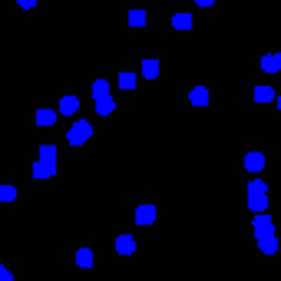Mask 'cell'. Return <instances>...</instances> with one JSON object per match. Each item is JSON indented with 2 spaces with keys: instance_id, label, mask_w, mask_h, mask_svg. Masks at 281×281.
Returning <instances> with one entry per match:
<instances>
[{
  "instance_id": "cell-18",
  "label": "cell",
  "mask_w": 281,
  "mask_h": 281,
  "mask_svg": "<svg viewBox=\"0 0 281 281\" xmlns=\"http://www.w3.org/2000/svg\"><path fill=\"white\" fill-rule=\"evenodd\" d=\"M143 76H146V80L159 76V60H143Z\"/></svg>"
},
{
  "instance_id": "cell-22",
  "label": "cell",
  "mask_w": 281,
  "mask_h": 281,
  "mask_svg": "<svg viewBox=\"0 0 281 281\" xmlns=\"http://www.w3.org/2000/svg\"><path fill=\"white\" fill-rule=\"evenodd\" d=\"M17 199V189L13 185H0V202H13Z\"/></svg>"
},
{
  "instance_id": "cell-20",
  "label": "cell",
  "mask_w": 281,
  "mask_h": 281,
  "mask_svg": "<svg viewBox=\"0 0 281 281\" xmlns=\"http://www.w3.org/2000/svg\"><path fill=\"white\" fill-rule=\"evenodd\" d=\"M40 159H43V162H56V146H40Z\"/></svg>"
},
{
  "instance_id": "cell-5",
  "label": "cell",
  "mask_w": 281,
  "mask_h": 281,
  "mask_svg": "<svg viewBox=\"0 0 281 281\" xmlns=\"http://www.w3.org/2000/svg\"><path fill=\"white\" fill-rule=\"evenodd\" d=\"M156 215H159L156 205H139L136 208V222L139 225H152V222H156Z\"/></svg>"
},
{
  "instance_id": "cell-11",
  "label": "cell",
  "mask_w": 281,
  "mask_h": 281,
  "mask_svg": "<svg viewBox=\"0 0 281 281\" xmlns=\"http://www.w3.org/2000/svg\"><path fill=\"white\" fill-rule=\"evenodd\" d=\"M271 100H278V93H275V89L268 86V83L255 89V103H271Z\"/></svg>"
},
{
  "instance_id": "cell-8",
  "label": "cell",
  "mask_w": 281,
  "mask_h": 281,
  "mask_svg": "<svg viewBox=\"0 0 281 281\" xmlns=\"http://www.w3.org/2000/svg\"><path fill=\"white\" fill-rule=\"evenodd\" d=\"M116 251L119 255H132V251H136V238L132 235H119L116 238Z\"/></svg>"
},
{
  "instance_id": "cell-2",
  "label": "cell",
  "mask_w": 281,
  "mask_h": 281,
  "mask_svg": "<svg viewBox=\"0 0 281 281\" xmlns=\"http://www.w3.org/2000/svg\"><path fill=\"white\" fill-rule=\"evenodd\" d=\"M89 136H93V126H89L86 119H76V123L69 126V132H66V143L69 146H83Z\"/></svg>"
},
{
  "instance_id": "cell-14",
  "label": "cell",
  "mask_w": 281,
  "mask_h": 281,
  "mask_svg": "<svg viewBox=\"0 0 281 281\" xmlns=\"http://www.w3.org/2000/svg\"><path fill=\"white\" fill-rule=\"evenodd\" d=\"M189 100H192V106H205V103H208V89L205 86H195L192 93H189Z\"/></svg>"
},
{
  "instance_id": "cell-23",
  "label": "cell",
  "mask_w": 281,
  "mask_h": 281,
  "mask_svg": "<svg viewBox=\"0 0 281 281\" xmlns=\"http://www.w3.org/2000/svg\"><path fill=\"white\" fill-rule=\"evenodd\" d=\"M0 281H13V275H10L7 268H0Z\"/></svg>"
},
{
  "instance_id": "cell-24",
  "label": "cell",
  "mask_w": 281,
  "mask_h": 281,
  "mask_svg": "<svg viewBox=\"0 0 281 281\" xmlns=\"http://www.w3.org/2000/svg\"><path fill=\"white\" fill-rule=\"evenodd\" d=\"M275 103H278V109H281V93H278V100H275Z\"/></svg>"
},
{
  "instance_id": "cell-4",
  "label": "cell",
  "mask_w": 281,
  "mask_h": 281,
  "mask_svg": "<svg viewBox=\"0 0 281 281\" xmlns=\"http://www.w3.org/2000/svg\"><path fill=\"white\" fill-rule=\"evenodd\" d=\"M53 175H56V162H43V159L33 162V179H53Z\"/></svg>"
},
{
  "instance_id": "cell-3",
  "label": "cell",
  "mask_w": 281,
  "mask_h": 281,
  "mask_svg": "<svg viewBox=\"0 0 281 281\" xmlns=\"http://www.w3.org/2000/svg\"><path fill=\"white\" fill-rule=\"evenodd\" d=\"M251 228H255V238H268V235H275V222H271V215L265 212V215H255L251 219Z\"/></svg>"
},
{
  "instance_id": "cell-7",
  "label": "cell",
  "mask_w": 281,
  "mask_h": 281,
  "mask_svg": "<svg viewBox=\"0 0 281 281\" xmlns=\"http://www.w3.org/2000/svg\"><path fill=\"white\" fill-rule=\"evenodd\" d=\"M245 169H248V172H262L265 169V152H248V156H245Z\"/></svg>"
},
{
  "instance_id": "cell-13",
  "label": "cell",
  "mask_w": 281,
  "mask_h": 281,
  "mask_svg": "<svg viewBox=\"0 0 281 281\" xmlns=\"http://www.w3.org/2000/svg\"><path fill=\"white\" fill-rule=\"evenodd\" d=\"M60 112L56 109H37V126H53Z\"/></svg>"
},
{
  "instance_id": "cell-9",
  "label": "cell",
  "mask_w": 281,
  "mask_h": 281,
  "mask_svg": "<svg viewBox=\"0 0 281 281\" xmlns=\"http://www.w3.org/2000/svg\"><path fill=\"white\" fill-rule=\"evenodd\" d=\"M76 109H80V100H76V96H63L60 100V112L63 116H76Z\"/></svg>"
},
{
  "instance_id": "cell-17",
  "label": "cell",
  "mask_w": 281,
  "mask_h": 281,
  "mask_svg": "<svg viewBox=\"0 0 281 281\" xmlns=\"http://www.w3.org/2000/svg\"><path fill=\"white\" fill-rule=\"evenodd\" d=\"M116 86H119V89H136V73H119Z\"/></svg>"
},
{
  "instance_id": "cell-19",
  "label": "cell",
  "mask_w": 281,
  "mask_h": 281,
  "mask_svg": "<svg viewBox=\"0 0 281 281\" xmlns=\"http://www.w3.org/2000/svg\"><path fill=\"white\" fill-rule=\"evenodd\" d=\"M96 112H100V116H112V112H116V103H112V96H109V100H103V103H96Z\"/></svg>"
},
{
  "instance_id": "cell-1",
  "label": "cell",
  "mask_w": 281,
  "mask_h": 281,
  "mask_svg": "<svg viewBox=\"0 0 281 281\" xmlns=\"http://www.w3.org/2000/svg\"><path fill=\"white\" fill-rule=\"evenodd\" d=\"M248 208L255 215H265L268 212V185H265L262 179L248 182Z\"/></svg>"
},
{
  "instance_id": "cell-10",
  "label": "cell",
  "mask_w": 281,
  "mask_h": 281,
  "mask_svg": "<svg viewBox=\"0 0 281 281\" xmlns=\"http://www.w3.org/2000/svg\"><path fill=\"white\" fill-rule=\"evenodd\" d=\"M262 69H265V73H281L278 53H265V56H262Z\"/></svg>"
},
{
  "instance_id": "cell-21",
  "label": "cell",
  "mask_w": 281,
  "mask_h": 281,
  "mask_svg": "<svg viewBox=\"0 0 281 281\" xmlns=\"http://www.w3.org/2000/svg\"><path fill=\"white\" fill-rule=\"evenodd\" d=\"M129 24L132 27H146V10H129Z\"/></svg>"
},
{
  "instance_id": "cell-25",
  "label": "cell",
  "mask_w": 281,
  "mask_h": 281,
  "mask_svg": "<svg viewBox=\"0 0 281 281\" xmlns=\"http://www.w3.org/2000/svg\"><path fill=\"white\" fill-rule=\"evenodd\" d=\"M278 63H281V53H278Z\"/></svg>"
},
{
  "instance_id": "cell-16",
  "label": "cell",
  "mask_w": 281,
  "mask_h": 281,
  "mask_svg": "<svg viewBox=\"0 0 281 281\" xmlns=\"http://www.w3.org/2000/svg\"><path fill=\"white\" fill-rule=\"evenodd\" d=\"M76 265H80V268H93V251L80 248V251H76Z\"/></svg>"
},
{
  "instance_id": "cell-12",
  "label": "cell",
  "mask_w": 281,
  "mask_h": 281,
  "mask_svg": "<svg viewBox=\"0 0 281 281\" xmlns=\"http://www.w3.org/2000/svg\"><path fill=\"white\" fill-rule=\"evenodd\" d=\"M258 248L265 251V255H278V238L268 235V238H258Z\"/></svg>"
},
{
  "instance_id": "cell-6",
  "label": "cell",
  "mask_w": 281,
  "mask_h": 281,
  "mask_svg": "<svg viewBox=\"0 0 281 281\" xmlns=\"http://www.w3.org/2000/svg\"><path fill=\"white\" fill-rule=\"evenodd\" d=\"M89 93H93V100H96V103L109 100V83H106V80H93V86H89Z\"/></svg>"
},
{
  "instance_id": "cell-15",
  "label": "cell",
  "mask_w": 281,
  "mask_h": 281,
  "mask_svg": "<svg viewBox=\"0 0 281 281\" xmlns=\"http://www.w3.org/2000/svg\"><path fill=\"white\" fill-rule=\"evenodd\" d=\"M172 27H175V30H192V13H175Z\"/></svg>"
}]
</instances>
